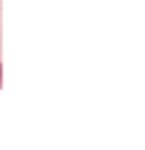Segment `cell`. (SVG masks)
<instances>
[{"label":"cell","mask_w":145,"mask_h":150,"mask_svg":"<svg viewBox=\"0 0 145 150\" xmlns=\"http://www.w3.org/2000/svg\"><path fill=\"white\" fill-rule=\"evenodd\" d=\"M0 87H2V65H0Z\"/></svg>","instance_id":"1"}]
</instances>
